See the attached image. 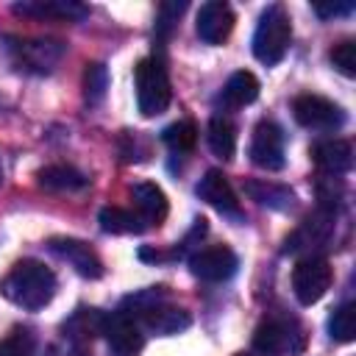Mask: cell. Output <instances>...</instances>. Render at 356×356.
<instances>
[{
    "label": "cell",
    "instance_id": "12",
    "mask_svg": "<svg viewBox=\"0 0 356 356\" xmlns=\"http://www.w3.org/2000/svg\"><path fill=\"white\" fill-rule=\"evenodd\" d=\"M195 192H197V197H200L203 203H209L211 209H217L222 217H231L234 222H239V220L245 217L242 209H239V200H236V192H234L231 181H228L220 170H209V172L197 181Z\"/></svg>",
    "mask_w": 356,
    "mask_h": 356
},
{
    "label": "cell",
    "instance_id": "6",
    "mask_svg": "<svg viewBox=\"0 0 356 356\" xmlns=\"http://www.w3.org/2000/svg\"><path fill=\"white\" fill-rule=\"evenodd\" d=\"M3 50L8 56V61L22 70V72H53V67L61 61L64 56V44L53 42V39H19V36H6L3 39Z\"/></svg>",
    "mask_w": 356,
    "mask_h": 356
},
{
    "label": "cell",
    "instance_id": "18",
    "mask_svg": "<svg viewBox=\"0 0 356 356\" xmlns=\"http://www.w3.org/2000/svg\"><path fill=\"white\" fill-rule=\"evenodd\" d=\"M39 186L47 192H81L89 186V178L67 164H50L39 172Z\"/></svg>",
    "mask_w": 356,
    "mask_h": 356
},
{
    "label": "cell",
    "instance_id": "21",
    "mask_svg": "<svg viewBox=\"0 0 356 356\" xmlns=\"http://www.w3.org/2000/svg\"><path fill=\"white\" fill-rule=\"evenodd\" d=\"M206 139H209L211 153L220 156V159H231V156L236 153V125H234L228 117H222V114H214V117L209 120V134H206Z\"/></svg>",
    "mask_w": 356,
    "mask_h": 356
},
{
    "label": "cell",
    "instance_id": "3",
    "mask_svg": "<svg viewBox=\"0 0 356 356\" xmlns=\"http://www.w3.org/2000/svg\"><path fill=\"white\" fill-rule=\"evenodd\" d=\"M289 42H292V22H289V14H286L278 3L267 6V8L261 11V17H259L256 31H253V56H256L261 64L273 67V64H278V61L286 56Z\"/></svg>",
    "mask_w": 356,
    "mask_h": 356
},
{
    "label": "cell",
    "instance_id": "10",
    "mask_svg": "<svg viewBox=\"0 0 356 356\" xmlns=\"http://www.w3.org/2000/svg\"><path fill=\"white\" fill-rule=\"evenodd\" d=\"M239 267V259L231 248L225 245H214V248H203L197 253L189 256V270L195 278L209 281V284H220L228 281Z\"/></svg>",
    "mask_w": 356,
    "mask_h": 356
},
{
    "label": "cell",
    "instance_id": "28",
    "mask_svg": "<svg viewBox=\"0 0 356 356\" xmlns=\"http://www.w3.org/2000/svg\"><path fill=\"white\" fill-rule=\"evenodd\" d=\"M312 8L317 17L331 19V17H348L353 11V3H314Z\"/></svg>",
    "mask_w": 356,
    "mask_h": 356
},
{
    "label": "cell",
    "instance_id": "9",
    "mask_svg": "<svg viewBox=\"0 0 356 356\" xmlns=\"http://www.w3.org/2000/svg\"><path fill=\"white\" fill-rule=\"evenodd\" d=\"M100 334L106 337V342L111 345L114 353H125V356H136L145 345V334H142V325L128 314V312H111V314H103V323H100Z\"/></svg>",
    "mask_w": 356,
    "mask_h": 356
},
{
    "label": "cell",
    "instance_id": "16",
    "mask_svg": "<svg viewBox=\"0 0 356 356\" xmlns=\"http://www.w3.org/2000/svg\"><path fill=\"white\" fill-rule=\"evenodd\" d=\"M11 11L19 14V17L61 19V22H72V19H83V17H86V6L72 3V0H31V3H17V6H11Z\"/></svg>",
    "mask_w": 356,
    "mask_h": 356
},
{
    "label": "cell",
    "instance_id": "32",
    "mask_svg": "<svg viewBox=\"0 0 356 356\" xmlns=\"http://www.w3.org/2000/svg\"><path fill=\"white\" fill-rule=\"evenodd\" d=\"M0 178H3V170H0Z\"/></svg>",
    "mask_w": 356,
    "mask_h": 356
},
{
    "label": "cell",
    "instance_id": "29",
    "mask_svg": "<svg viewBox=\"0 0 356 356\" xmlns=\"http://www.w3.org/2000/svg\"><path fill=\"white\" fill-rule=\"evenodd\" d=\"M47 356H83V350L81 348H75L72 342L70 345H61V348H53Z\"/></svg>",
    "mask_w": 356,
    "mask_h": 356
},
{
    "label": "cell",
    "instance_id": "14",
    "mask_svg": "<svg viewBox=\"0 0 356 356\" xmlns=\"http://www.w3.org/2000/svg\"><path fill=\"white\" fill-rule=\"evenodd\" d=\"M47 248H50V253L64 259L78 275H83V278H100L103 275V261L97 259V253L86 242L70 239V236H58V239H50Z\"/></svg>",
    "mask_w": 356,
    "mask_h": 356
},
{
    "label": "cell",
    "instance_id": "22",
    "mask_svg": "<svg viewBox=\"0 0 356 356\" xmlns=\"http://www.w3.org/2000/svg\"><path fill=\"white\" fill-rule=\"evenodd\" d=\"M245 192H248L256 203L270 206V209H278V211H284V209H289V206L295 203L292 189H286V186H281V184H270V181H248V184H245Z\"/></svg>",
    "mask_w": 356,
    "mask_h": 356
},
{
    "label": "cell",
    "instance_id": "25",
    "mask_svg": "<svg viewBox=\"0 0 356 356\" xmlns=\"http://www.w3.org/2000/svg\"><path fill=\"white\" fill-rule=\"evenodd\" d=\"M36 339L28 328H14L8 337L0 339V356H33Z\"/></svg>",
    "mask_w": 356,
    "mask_h": 356
},
{
    "label": "cell",
    "instance_id": "19",
    "mask_svg": "<svg viewBox=\"0 0 356 356\" xmlns=\"http://www.w3.org/2000/svg\"><path fill=\"white\" fill-rule=\"evenodd\" d=\"M97 222L106 234H142L147 228V222L139 214L120 206H103L97 214Z\"/></svg>",
    "mask_w": 356,
    "mask_h": 356
},
{
    "label": "cell",
    "instance_id": "1",
    "mask_svg": "<svg viewBox=\"0 0 356 356\" xmlns=\"http://www.w3.org/2000/svg\"><path fill=\"white\" fill-rule=\"evenodd\" d=\"M0 292L14 306L25 312H39L56 295V275L44 261L22 259L8 270V275L0 284Z\"/></svg>",
    "mask_w": 356,
    "mask_h": 356
},
{
    "label": "cell",
    "instance_id": "5",
    "mask_svg": "<svg viewBox=\"0 0 356 356\" xmlns=\"http://www.w3.org/2000/svg\"><path fill=\"white\" fill-rule=\"evenodd\" d=\"M253 348L264 356H295L306 348L303 325L289 314H270L256 325Z\"/></svg>",
    "mask_w": 356,
    "mask_h": 356
},
{
    "label": "cell",
    "instance_id": "27",
    "mask_svg": "<svg viewBox=\"0 0 356 356\" xmlns=\"http://www.w3.org/2000/svg\"><path fill=\"white\" fill-rule=\"evenodd\" d=\"M328 56H331V64H334L345 78H353V75H356V44H353L350 39L334 44Z\"/></svg>",
    "mask_w": 356,
    "mask_h": 356
},
{
    "label": "cell",
    "instance_id": "26",
    "mask_svg": "<svg viewBox=\"0 0 356 356\" xmlns=\"http://www.w3.org/2000/svg\"><path fill=\"white\" fill-rule=\"evenodd\" d=\"M106 86H108L106 67H103V64H86V72H83L86 100H89V103H100L103 95H106Z\"/></svg>",
    "mask_w": 356,
    "mask_h": 356
},
{
    "label": "cell",
    "instance_id": "7",
    "mask_svg": "<svg viewBox=\"0 0 356 356\" xmlns=\"http://www.w3.org/2000/svg\"><path fill=\"white\" fill-rule=\"evenodd\" d=\"M331 281H334V270L323 256H306L292 270V292L303 306L317 303L328 292Z\"/></svg>",
    "mask_w": 356,
    "mask_h": 356
},
{
    "label": "cell",
    "instance_id": "11",
    "mask_svg": "<svg viewBox=\"0 0 356 356\" xmlns=\"http://www.w3.org/2000/svg\"><path fill=\"white\" fill-rule=\"evenodd\" d=\"M250 161L261 170H281L284 167V134L275 122L270 120H261L256 128H253V136H250Z\"/></svg>",
    "mask_w": 356,
    "mask_h": 356
},
{
    "label": "cell",
    "instance_id": "13",
    "mask_svg": "<svg viewBox=\"0 0 356 356\" xmlns=\"http://www.w3.org/2000/svg\"><path fill=\"white\" fill-rule=\"evenodd\" d=\"M234 11L228 3L222 0H209L200 6L197 11V19H195V28H197V36L206 42V44H222L231 31H234Z\"/></svg>",
    "mask_w": 356,
    "mask_h": 356
},
{
    "label": "cell",
    "instance_id": "24",
    "mask_svg": "<svg viewBox=\"0 0 356 356\" xmlns=\"http://www.w3.org/2000/svg\"><path fill=\"white\" fill-rule=\"evenodd\" d=\"M328 334L334 342H353L356 337V303H342L328 317Z\"/></svg>",
    "mask_w": 356,
    "mask_h": 356
},
{
    "label": "cell",
    "instance_id": "8",
    "mask_svg": "<svg viewBox=\"0 0 356 356\" xmlns=\"http://www.w3.org/2000/svg\"><path fill=\"white\" fill-rule=\"evenodd\" d=\"M292 114L303 128H312V131H339L345 125V111L334 100H328L323 95H300V97H295Z\"/></svg>",
    "mask_w": 356,
    "mask_h": 356
},
{
    "label": "cell",
    "instance_id": "4",
    "mask_svg": "<svg viewBox=\"0 0 356 356\" xmlns=\"http://www.w3.org/2000/svg\"><path fill=\"white\" fill-rule=\"evenodd\" d=\"M134 83H136V106L145 117H159L167 111L172 100V86L161 58L156 56L142 58L134 70Z\"/></svg>",
    "mask_w": 356,
    "mask_h": 356
},
{
    "label": "cell",
    "instance_id": "23",
    "mask_svg": "<svg viewBox=\"0 0 356 356\" xmlns=\"http://www.w3.org/2000/svg\"><path fill=\"white\" fill-rule=\"evenodd\" d=\"M161 142L172 153H189L195 147V142H197V128L189 120H178V122H172V125H167L161 131Z\"/></svg>",
    "mask_w": 356,
    "mask_h": 356
},
{
    "label": "cell",
    "instance_id": "15",
    "mask_svg": "<svg viewBox=\"0 0 356 356\" xmlns=\"http://www.w3.org/2000/svg\"><path fill=\"white\" fill-rule=\"evenodd\" d=\"M312 159H314V164H317L320 172H325V175L334 178V175H342V172L350 170V164H353V147H350L348 139H320L312 147Z\"/></svg>",
    "mask_w": 356,
    "mask_h": 356
},
{
    "label": "cell",
    "instance_id": "20",
    "mask_svg": "<svg viewBox=\"0 0 356 356\" xmlns=\"http://www.w3.org/2000/svg\"><path fill=\"white\" fill-rule=\"evenodd\" d=\"M259 97V78L248 70L234 72L222 86V103L225 106H248Z\"/></svg>",
    "mask_w": 356,
    "mask_h": 356
},
{
    "label": "cell",
    "instance_id": "17",
    "mask_svg": "<svg viewBox=\"0 0 356 356\" xmlns=\"http://www.w3.org/2000/svg\"><path fill=\"white\" fill-rule=\"evenodd\" d=\"M131 197H134V206L139 211V217L147 222V225H159L167 211H170V203H167V195L161 192V186L150 184V181H139L131 186Z\"/></svg>",
    "mask_w": 356,
    "mask_h": 356
},
{
    "label": "cell",
    "instance_id": "30",
    "mask_svg": "<svg viewBox=\"0 0 356 356\" xmlns=\"http://www.w3.org/2000/svg\"><path fill=\"white\" fill-rule=\"evenodd\" d=\"M236 356H256V353H236Z\"/></svg>",
    "mask_w": 356,
    "mask_h": 356
},
{
    "label": "cell",
    "instance_id": "2",
    "mask_svg": "<svg viewBox=\"0 0 356 356\" xmlns=\"http://www.w3.org/2000/svg\"><path fill=\"white\" fill-rule=\"evenodd\" d=\"M122 312H128L142 328L159 334V337H172L184 328H189V314L181 306H172L167 300V292L161 286H150L142 289L131 298H125Z\"/></svg>",
    "mask_w": 356,
    "mask_h": 356
},
{
    "label": "cell",
    "instance_id": "31",
    "mask_svg": "<svg viewBox=\"0 0 356 356\" xmlns=\"http://www.w3.org/2000/svg\"><path fill=\"white\" fill-rule=\"evenodd\" d=\"M114 356H125V353H114Z\"/></svg>",
    "mask_w": 356,
    "mask_h": 356
}]
</instances>
